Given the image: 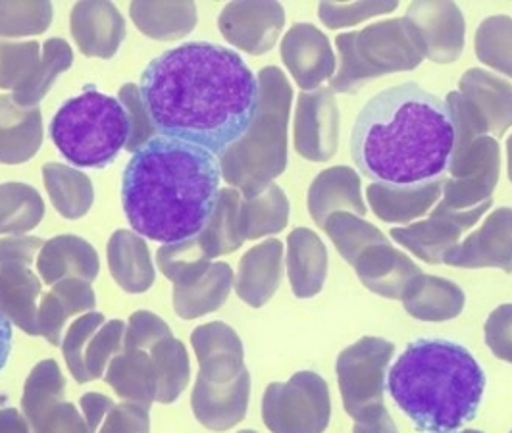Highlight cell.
Wrapping results in <instances>:
<instances>
[{"label": "cell", "instance_id": "484cf974", "mask_svg": "<svg viewBox=\"0 0 512 433\" xmlns=\"http://www.w3.org/2000/svg\"><path fill=\"white\" fill-rule=\"evenodd\" d=\"M287 276L297 299L318 295L328 278V249L308 228H297L287 237Z\"/></svg>", "mask_w": 512, "mask_h": 433}, {"label": "cell", "instance_id": "ac0fdd59", "mask_svg": "<svg viewBox=\"0 0 512 433\" xmlns=\"http://www.w3.org/2000/svg\"><path fill=\"white\" fill-rule=\"evenodd\" d=\"M251 374L245 368L233 382L210 383L203 376L197 378L191 408L195 418L212 432H226L237 426L249 408Z\"/></svg>", "mask_w": 512, "mask_h": 433}, {"label": "cell", "instance_id": "94428289", "mask_svg": "<svg viewBox=\"0 0 512 433\" xmlns=\"http://www.w3.org/2000/svg\"><path fill=\"white\" fill-rule=\"evenodd\" d=\"M12 351V322L0 310V370L6 366Z\"/></svg>", "mask_w": 512, "mask_h": 433}, {"label": "cell", "instance_id": "d6a6232c", "mask_svg": "<svg viewBox=\"0 0 512 433\" xmlns=\"http://www.w3.org/2000/svg\"><path fill=\"white\" fill-rule=\"evenodd\" d=\"M129 16L135 26L156 41H176L197 26L193 2H131Z\"/></svg>", "mask_w": 512, "mask_h": 433}, {"label": "cell", "instance_id": "c3c4849f", "mask_svg": "<svg viewBox=\"0 0 512 433\" xmlns=\"http://www.w3.org/2000/svg\"><path fill=\"white\" fill-rule=\"evenodd\" d=\"M104 322L106 320L101 312L93 310V312L81 314L76 322L70 324L68 332L62 337V353L77 383L91 382L83 364V353L91 335L97 332Z\"/></svg>", "mask_w": 512, "mask_h": 433}, {"label": "cell", "instance_id": "b9f144b4", "mask_svg": "<svg viewBox=\"0 0 512 433\" xmlns=\"http://www.w3.org/2000/svg\"><path fill=\"white\" fill-rule=\"evenodd\" d=\"M156 266L174 285L187 287L201 280L212 262L205 255L199 239L193 237L180 243L162 245L156 253Z\"/></svg>", "mask_w": 512, "mask_h": 433}, {"label": "cell", "instance_id": "ba28073f", "mask_svg": "<svg viewBox=\"0 0 512 433\" xmlns=\"http://www.w3.org/2000/svg\"><path fill=\"white\" fill-rule=\"evenodd\" d=\"M330 418V387L316 372H297L289 382L270 383L264 391L262 420L272 433H324Z\"/></svg>", "mask_w": 512, "mask_h": 433}, {"label": "cell", "instance_id": "277c9868", "mask_svg": "<svg viewBox=\"0 0 512 433\" xmlns=\"http://www.w3.org/2000/svg\"><path fill=\"white\" fill-rule=\"evenodd\" d=\"M387 389L418 432H457L478 414L486 372L459 343L424 337L393 362Z\"/></svg>", "mask_w": 512, "mask_h": 433}, {"label": "cell", "instance_id": "be15d7a7", "mask_svg": "<svg viewBox=\"0 0 512 433\" xmlns=\"http://www.w3.org/2000/svg\"><path fill=\"white\" fill-rule=\"evenodd\" d=\"M451 433H482V432H478V430H462V432H451Z\"/></svg>", "mask_w": 512, "mask_h": 433}, {"label": "cell", "instance_id": "7402d4cb", "mask_svg": "<svg viewBox=\"0 0 512 433\" xmlns=\"http://www.w3.org/2000/svg\"><path fill=\"white\" fill-rule=\"evenodd\" d=\"M443 181L432 179L416 185L370 183L366 189L368 203L382 222L407 224L422 218L443 195Z\"/></svg>", "mask_w": 512, "mask_h": 433}, {"label": "cell", "instance_id": "7c38bea8", "mask_svg": "<svg viewBox=\"0 0 512 433\" xmlns=\"http://www.w3.org/2000/svg\"><path fill=\"white\" fill-rule=\"evenodd\" d=\"M409 22L424 58L436 64L459 60L464 49L466 22L455 2H412Z\"/></svg>", "mask_w": 512, "mask_h": 433}, {"label": "cell", "instance_id": "52a82bcc", "mask_svg": "<svg viewBox=\"0 0 512 433\" xmlns=\"http://www.w3.org/2000/svg\"><path fill=\"white\" fill-rule=\"evenodd\" d=\"M339 51V72L332 79V91L353 93L366 81L410 72L424 60L420 43L407 18H393L341 33L335 39Z\"/></svg>", "mask_w": 512, "mask_h": 433}, {"label": "cell", "instance_id": "3957f363", "mask_svg": "<svg viewBox=\"0 0 512 433\" xmlns=\"http://www.w3.org/2000/svg\"><path fill=\"white\" fill-rule=\"evenodd\" d=\"M220 162L201 147L156 135L133 153L122 181L129 226L164 245L197 237L220 197Z\"/></svg>", "mask_w": 512, "mask_h": 433}, {"label": "cell", "instance_id": "11a10c76", "mask_svg": "<svg viewBox=\"0 0 512 433\" xmlns=\"http://www.w3.org/2000/svg\"><path fill=\"white\" fill-rule=\"evenodd\" d=\"M484 333L489 351L512 364V305L497 306L487 316Z\"/></svg>", "mask_w": 512, "mask_h": 433}, {"label": "cell", "instance_id": "f907efd6", "mask_svg": "<svg viewBox=\"0 0 512 433\" xmlns=\"http://www.w3.org/2000/svg\"><path fill=\"white\" fill-rule=\"evenodd\" d=\"M118 101L124 104L129 120V141L126 145L129 153H137L145 143H149L156 137V129L153 120L145 108V102L141 99V91L137 85L128 83L120 89Z\"/></svg>", "mask_w": 512, "mask_h": 433}, {"label": "cell", "instance_id": "03108f58", "mask_svg": "<svg viewBox=\"0 0 512 433\" xmlns=\"http://www.w3.org/2000/svg\"><path fill=\"white\" fill-rule=\"evenodd\" d=\"M512 433V432H511Z\"/></svg>", "mask_w": 512, "mask_h": 433}, {"label": "cell", "instance_id": "db71d44e", "mask_svg": "<svg viewBox=\"0 0 512 433\" xmlns=\"http://www.w3.org/2000/svg\"><path fill=\"white\" fill-rule=\"evenodd\" d=\"M31 433H89L83 414L74 403L52 405L37 422H33Z\"/></svg>", "mask_w": 512, "mask_h": 433}, {"label": "cell", "instance_id": "e575fe53", "mask_svg": "<svg viewBox=\"0 0 512 433\" xmlns=\"http://www.w3.org/2000/svg\"><path fill=\"white\" fill-rule=\"evenodd\" d=\"M43 179L52 204L60 216L77 220L91 210L95 199L93 181L83 172H77L76 168L66 164L51 162L43 168Z\"/></svg>", "mask_w": 512, "mask_h": 433}, {"label": "cell", "instance_id": "30bf717a", "mask_svg": "<svg viewBox=\"0 0 512 433\" xmlns=\"http://www.w3.org/2000/svg\"><path fill=\"white\" fill-rule=\"evenodd\" d=\"M447 172L451 178L443 181L441 203L449 210L464 212L491 201L501 174L497 139L489 135L478 137L459 162L449 164Z\"/></svg>", "mask_w": 512, "mask_h": 433}, {"label": "cell", "instance_id": "f546056e", "mask_svg": "<svg viewBox=\"0 0 512 433\" xmlns=\"http://www.w3.org/2000/svg\"><path fill=\"white\" fill-rule=\"evenodd\" d=\"M401 301L416 320L447 322L461 314L466 295L453 281L420 274L407 285Z\"/></svg>", "mask_w": 512, "mask_h": 433}, {"label": "cell", "instance_id": "816d5d0a", "mask_svg": "<svg viewBox=\"0 0 512 433\" xmlns=\"http://www.w3.org/2000/svg\"><path fill=\"white\" fill-rule=\"evenodd\" d=\"M172 337L170 326L153 312L137 310L129 316L124 335V349L129 351H151L162 339Z\"/></svg>", "mask_w": 512, "mask_h": 433}, {"label": "cell", "instance_id": "f1b7e54d", "mask_svg": "<svg viewBox=\"0 0 512 433\" xmlns=\"http://www.w3.org/2000/svg\"><path fill=\"white\" fill-rule=\"evenodd\" d=\"M108 266L116 283L128 293H145L156 280L147 241L131 230H118L108 241Z\"/></svg>", "mask_w": 512, "mask_h": 433}, {"label": "cell", "instance_id": "4fadbf2b", "mask_svg": "<svg viewBox=\"0 0 512 433\" xmlns=\"http://www.w3.org/2000/svg\"><path fill=\"white\" fill-rule=\"evenodd\" d=\"M285 10L280 2H231L218 20L224 39L249 54H266L280 39Z\"/></svg>", "mask_w": 512, "mask_h": 433}, {"label": "cell", "instance_id": "7a4b0ae2", "mask_svg": "<svg viewBox=\"0 0 512 433\" xmlns=\"http://www.w3.org/2000/svg\"><path fill=\"white\" fill-rule=\"evenodd\" d=\"M455 145L445 101L416 83L366 102L351 131V154L372 183L416 185L443 178Z\"/></svg>", "mask_w": 512, "mask_h": 433}, {"label": "cell", "instance_id": "4dcf8cb0", "mask_svg": "<svg viewBox=\"0 0 512 433\" xmlns=\"http://www.w3.org/2000/svg\"><path fill=\"white\" fill-rule=\"evenodd\" d=\"M41 280L29 266H0V310L2 314L29 335L39 332Z\"/></svg>", "mask_w": 512, "mask_h": 433}, {"label": "cell", "instance_id": "4316f807", "mask_svg": "<svg viewBox=\"0 0 512 433\" xmlns=\"http://www.w3.org/2000/svg\"><path fill=\"white\" fill-rule=\"evenodd\" d=\"M97 306V297L91 283L77 278L58 281L51 291L41 299L39 305V332L54 345H62V332L70 318L77 314L93 312Z\"/></svg>", "mask_w": 512, "mask_h": 433}, {"label": "cell", "instance_id": "d6986e66", "mask_svg": "<svg viewBox=\"0 0 512 433\" xmlns=\"http://www.w3.org/2000/svg\"><path fill=\"white\" fill-rule=\"evenodd\" d=\"M70 29L85 56L112 58L126 37V20L112 2H77Z\"/></svg>", "mask_w": 512, "mask_h": 433}, {"label": "cell", "instance_id": "83f0119b", "mask_svg": "<svg viewBox=\"0 0 512 433\" xmlns=\"http://www.w3.org/2000/svg\"><path fill=\"white\" fill-rule=\"evenodd\" d=\"M43 143V116L39 108H22L10 95H0V162L22 164Z\"/></svg>", "mask_w": 512, "mask_h": 433}, {"label": "cell", "instance_id": "7bdbcfd3", "mask_svg": "<svg viewBox=\"0 0 512 433\" xmlns=\"http://www.w3.org/2000/svg\"><path fill=\"white\" fill-rule=\"evenodd\" d=\"M74 62L72 47L64 39H49L43 47L41 66L35 79L20 93H12V101L22 108H37V104L47 97L56 77L66 72Z\"/></svg>", "mask_w": 512, "mask_h": 433}, {"label": "cell", "instance_id": "d590c367", "mask_svg": "<svg viewBox=\"0 0 512 433\" xmlns=\"http://www.w3.org/2000/svg\"><path fill=\"white\" fill-rule=\"evenodd\" d=\"M241 193L233 187L222 189L216 208L206 222L205 230L197 235L205 255L212 260L216 256L230 255L243 245V235L239 230V206Z\"/></svg>", "mask_w": 512, "mask_h": 433}, {"label": "cell", "instance_id": "e7e4bbea", "mask_svg": "<svg viewBox=\"0 0 512 433\" xmlns=\"http://www.w3.org/2000/svg\"><path fill=\"white\" fill-rule=\"evenodd\" d=\"M239 433H256V432H253V430H243V432H239Z\"/></svg>", "mask_w": 512, "mask_h": 433}, {"label": "cell", "instance_id": "ffe728a7", "mask_svg": "<svg viewBox=\"0 0 512 433\" xmlns=\"http://www.w3.org/2000/svg\"><path fill=\"white\" fill-rule=\"evenodd\" d=\"M191 345L206 382L230 383L245 370V351L239 335L224 322H210L191 333Z\"/></svg>", "mask_w": 512, "mask_h": 433}, {"label": "cell", "instance_id": "f5cc1de1", "mask_svg": "<svg viewBox=\"0 0 512 433\" xmlns=\"http://www.w3.org/2000/svg\"><path fill=\"white\" fill-rule=\"evenodd\" d=\"M95 433H151L149 408L137 403H114Z\"/></svg>", "mask_w": 512, "mask_h": 433}, {"label": "cell", "instance_id": "836d02e7", "mask_svg": "<svg viewBox=\"0 0 512 433\" xmlns=\"http://www.w3.org/2000/svg\"><path fill=\"white\" fill-rule=\"evenodd\" d=\"M233 270L226 262H212L205 276L193 285H174V310L183 320H195L222 308L233 287Z\"/></svg>", "mask_w": 512, "mask_h": 433}, {"label": "cell", "instance_id": "8992f818", "mask_svg": "<svg viewBox=\"0 0 512 433\" xmlns=\"http://www.w3.org/2000/svg\"><path fill=\"white\" fill-rule=\"evenodd\" d=\"M51 139L62 156L79 168H103L129 141L124 104L97 89H87L62 104L51 122Z\"/></svg>", "mask_w": 512, "mask_h": 433}, {"label": "cell", "instance_id": "9a60e30c", "mask_svg": "<svg viewBox=\"0 0 512 433\" xmlns=\"http://www.w3.org/2000/svg\"><path fill=\"white\" fill-rule=\"evenodd\" d=\"M459 93L482 135L499 139L512 128V83L472 68L462 74Z\"/></svg>", "mask_w": 512, "mask_h": 433}, {"label": "cell", "instance_id": "9f6ffc18", "mask_svg": "<svg viewBox=\"0 0 512 433\" xmlns=\"http://www.w3.org/2000/svg\"><path fill=\"white\" fill-rule=\"evenodd\" d=\"M45 241L33 235H14L0 239V266H31Z\"/></svg>", "mask_w": 512, "mask_h": 433}, {"label": "cell", "instance_id": "60d3db41", "mask_svg": "<svg viewBox=\"0 0 512 433\" xmlns=\"http://www.w3.org/2000/svg\"><path fill=\"white\" fill-rule=\"evenodd\" d=\"M66 395V380L54 360L39 362L27 376L22 395V414L27 424L37 422L52 405L62 403Z\"/></svg>", "mask_w": 512, "mask_h": 433}, {"label": "cell", "instance_id": "680465c9", "mask_svg": "<svg viewBox=\"0 0 512 433\" xmlns=\"http://www.w3.org/2000/svg\"><path fill=\"white\" fill-rule=\"evenodd\" d=\"M353 433H399V430L387 408L382 407L370 412L362 420H357Z\"/></svg>", "mask_w": 512, "mask_h": 433}, {"label": "cell", "instance_id": "91938a15", "mask_svg": "<svg viewBox=\"0 0 512 433\" xmlns=\"http://www.w3.org/2000/svg\"><path fill=\"white\" fill-rule=\"evenodd\" d=\"M0 433H31L26 416L16 408L0 410Z\"/></svg>", "mask_w": 512, "mask_h": 433}, {"label": "cell", "instance_id": "1f68e13d", "mask_svg": "<svg viewBox=\"0 0 512 433\" xmlns=\"http://www.w3.org/2000/svg\"><path fill=\"white\" fill-rule=\"evenodd\" d=\"M104 382L108 383L120 399L137 403L143 407H153L158 391V380L153 358L147 351L124 349L120 355L110 360Z\"/></svg>", "mask_w": 512, "mask_h": 433}, {"label": "cell", "instance_id": "6da1fadb", "mask_svg": "<svg viewBox=\"0 0 512 433\" xmlns=\"http://www.w3.org/2000/svg\"><path fill=\"white\" fill-rule=\"evenodd\" d=\"M141 99L160 135L224 153L251 126L258 77L231 49L185 43L162 52L141 74Z\"/></svg>", "mask_w": 512, "mask_h": 433}, {"label": "cell", "instance_id": "6f0895ef", "mask_svg": "<svg viewBox=\"0 0 512 433\" xmlns=\"http://www.w3.org/2000/svg\"><path fill=\"white\" fill-rule=\"evenodd\" d=\"M81 405V414L85 418V424H87V432L95 433L101 420H103L106 410L114 405V401L106 395L101 393H85L79 401Z\"/></svg>", "mask_w": 512, "mask_h": 433}, {"label": "cell", "instance_id": "f6af8a7d", "mask_svg": "<svg viewBox=\"0 0 512 433\" xmlns=\"http://www.w3.org/2000/svg\"><path fill=\"white\" fill-rule=\"evenodd\" d=\"M43 49L39 43H0V89L20 93L35 79Z\"/></svg>", "mask_w": 512, "mask_h": 433}, {"label": "cell", "instance_id": "681fc988", "mask_svg": "<svg viewBox=\"0 0 512 433\" xmlns=\"http://www.w3.org/2000/svg\"><path fill=\"white\" fill-rule=\"evenodd\" d=\"M397 8H399L397 2H349V4L322 2L318 6V14L324 26L330 29H341V27L357 26L372 16L389 14Z\"/></svg>", "mask_w": 512, "mask_h": 433}, {"label": "cell", "instance_id": "44dd1931", "mask_svg": "<svg viewBox=\"0 0 512 433\" xmlns=\"http://www.w3.org/2000/svg\"><path fill=\"white\" fill-rule=\"evenodd\" d=\"M283 278V245L278 239H268L247 251L239 260L233 280L235 293L243 303L253 308L266 305L278 291Z\"/></svg>", "mask_w": 512, "mask_h": 433}, {"label": "cell", "instance_id": "bcb514c9", "mask_svg": "<svg viewBox=\"0 0 512 433\" xmlns=\"http://www.w3.org/2000/svg\"><path fill=\"white\" fill-rule=\"evenodd\" d=\"M51 22V2H0V37L39 35Z\"/></svg>", "mask_w": 512, "mask_h": 433}, {"label": "cell", "instance_id": "f35d334b", "mask_svg": "<svg viewBox=\"0 0 512 433\" xmlns=\"http://www.w3.org/2000/svg\"><path fill=\"white\" fill-rule=\"evenodd\" d=\"M149 355L153 358L156 380H158L156 401L170 405L180 397L191 378V364H189L187 349L183 347L180 339L172 335L156 343L149 351Z\"/></svg>", "mask_w": 512, "mask_h": 433}, {"label": "cell", "instance_id": "8fae6325", "mask_svg": "<svg viewBox=\"0 0 512 433\" xmlns=\"http://www.w3.org/2000/svg\"><path fill=\"white\" fill-rule=\"evenodd\" d=\"M489 208L491 201L464 212H455L439 203L428 220L410 224L407 228H395L389 235L426 264H441L445 253L459 245L462 233L470 230Z\"/></svg>", "mask_w": 512, "mask_h": 433}, {"label": "cell", "instance_id": "5bb4252c", "mask_svg": "<svg viewBox=\"0 0 512 433\" xmlns=\"http://www.w3.org/2000/svg\"><path fill=\"white\" fill-rule=\"evenodd\" d=\"M339 110L330 89L299 95L295 112V149L312 162H328L337 151Z\"/></svg>", "mask_w": 512, "mask_h": 433}, {"label": "cell", "instance_id": "6125c7cd", "mask_svg": "<svg viewBox=\"0 0 512 433\" xmlns=\"http://www.w3.org/2000/svg\"><path fill=\"white\" fill-rule=\"evenodd\" d=\"M507 158H509V179L512 181V135L507 141Z\"/></svg>", "mask_w": 512, "mask_h": 433}, {"label": "cell", "instance_id": "603a6c76", "mask_svg": "<svg viewBox=\"0 0 512 433\" xmlns=\"http://www.w3.org/2000/svg\"><path fill=\"white\" fill-rule=\"evenodd\" d=\"M101 270V260L97 249L76 235L52 237L37 256V272L47 285L58 281L77 278V280H97Z\"/></svg>", "mask_w": 512, "mask_h": 433}, {"label": "cell", "instance_id": "ee69618b", "mask_svg": "<svg viewBox=\"0 0 512 433\" xmlns=\"http://www.w3.org/2000/svg\"><path fill=\"white\" fill-rule=\"evenodd\" d=\"M476 56L482 64L512 77V18L509 16H489L486 18L474 39Z\"/></svg>", "mask_w": 512, "mask_h": 433}, {"label": "cell", "instance_id": "ab89813d", "mask_svg": "<svg viewBox=\"0 0 512 433\" xmlns=\"http://www.w3.org/2000/svg\"><path fill=\"white\" fill-rule=\"evenodd\" d=\"M324 230L332 239L337 253L343 256L351 266L366 249L389 243V239L374 224L362 220L357 214H351V212H335L328 218Z\"/></svg>", "mask_w": 512, "mask_h": 433}, {"label": "cell", "instance_id": "e0dca14e", "mask_svg": "<svg viewBox=\"0 0 512 433\" xmlns=\"http://www.w3.org/2000/svg\"><path fill=\"white\" fill-rule=\"evenodd\" d=\"M282 58L305 93L320 89L333 76L337 64L328 35L310 24H295L285 33Z\"/></svg>", "mask_w": 512, "mask_h": 433}, {"label": "cell", "instance_id": "2e32d148", "mask_svg": "<svg viewBox=\"0 0 512 433\" xmlns=\"http://www.w3.org/2000/svg\"><path fill=\"white\" fill-rule=\"evenodd\" d=\"M455 268H499L512 272V208H497L484 226L443 256Z\"/></svg>", "mask_w": 512, "mask_h": 433}, {"label": "cell", "instance_id": "74e56055", "mask_svg": "<svg viewBox=\"0 0 512 433\" xmlns=\"http://www.w3.org/2000/svg\"><path fill=\"white\" fill-rule=\"evenodd\" d=\"M45 218L43 197L26 183L0 185V233L22 235L35 230Z\"/></svg>", "mask_w": 512, "mask_h": 433}, {"label": "cell", "instance_id": "9c48e42d", "mask_svg": "<svg viewBox=\"0 0 512 433\" xmlns=\"http://www.w3.org/2000/svg\"><path fill=\"white\" fill-rule=\"evenodd\" d=\"M395 345L382 337H362L337 357V383L347 414L357 422L385 407L387 368Z\"/></svg>", "mask_w": 512, "mask_h": 433}, {"label": "cell", "instance_id": "d4e9b609", "mask_svg": "<svg viewBox=\"0 0 512 433\" xmlns=\"http://www.w3.org/2000/svg\"><path fill=\"white\" fill-rule=\"evenodd\" d=\"M359 174L349 166H333L320 172L308 189V212L316 226L324 228L335 212L366 214V204L360 193Z\"/></svg>", "mask_w": 512, "mask_h": 433}, {"label": "cell", "instance_id": "cb8c5ba5", "mask_svg": "<svg viewBox=\"0 0 512 433\" xmlns=\"http://www.w3.org/2000/svg\"><path fill=\"white\" fill-rule=\"evenodd\" d=\"M353 268L364 287L393 301L401 299L410 281L422 274L409 256L393 249L389 243L366 249Z\"/></svg>", "mask_w": 512, "mask_h": 433}, {"label": "cell", "instance_id": "8d00e7d4", "mask_svg": "<svg viewBox=\"0 0 512 433\" xmlns=\"http://www.w3.org/2000/svg\"><path fill=\"white\" fill-rule=\"evenodd\" d=\"M287 222L289 201L280 185H268L255 199H241L239 230L245 241L280 233Z\"/></svg>", "mask_w": 512, "mask_h": 433}, {"label": "cell", "instance_id": "5b68a950", "mask_svg": "<svg viewBox=\"0 0 512 433\" xmlns=\"http://www.w3.org/2000/svg\"><path fill=\"white\" fill-rule=\"evenodd\" d=\"M293 89L280 68L258 74V106L245 135L220 154L222 178L243 199H255L287 168V126Z\"/></svg>", "mask_w": 512, "mask_h": 433}, {"label": "cell", "instance_id": "7dc6e473", "mask_svg": "<svg viewBox=\"0 0 512 433\" xmlns=\"http://www.w3.org/2000/svg\"><path fill=\"white\" fill-rule=\"evenodd\" d=\"M126 324L122 320H108L87 341L83 364L89 380L104 378L110 360L124 351Z\"/></svg>", "mask_w": 512, "mask_h": 433}]
</instances>
